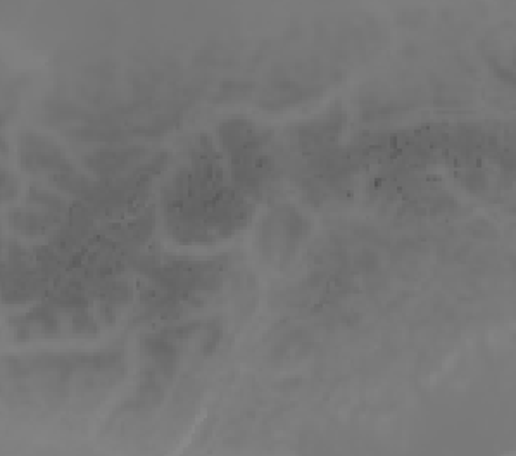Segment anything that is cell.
Returning a JSON list of instances; mask_svg holds the SVG:
<instances>
[{
	"label": "cell",
	"instance_id": "6da1fadb",
	"mask_svg": "<svg viewBox=\"0 0 516 456\" xmlns=\"http://www.w3.org/2000/svg\"><path fill=\"white\" fill-rule=\"evenodd\" d=\"M306 222L303 216L292 208H280L271 213L265 220L261 244L265 254L271 260L289 261L294 258L297 247L303 241L306 232Z\"/></svg>",
	"mask_w": 516,
	"mask_h": 456
},
{
	"label": "cell",
	"instance_id": "7a4b0ae2",
	"mask_svg": "<svg viewBox=\"0 0 516 456\" xmlns=\"http://www.w3.org/2000/svg\"><path fill=\"white\" fill-rule=\"evenodd\" d=\"M19 163L26 171L51 173L52 177L76 171L75 165L56 142L30 132L19 137Z\"/></svg>",
	"mask_w": 516,
	"mask_h": 456
},
{
	"label": "cell",
	"instance_id": "3957f363",
	"mask_svg": "<svg viewBox=\"0 0 516 456\" xmlns=\"http://www.w3.org/2000/svg\"><path fill=\"white\" fill-rule=\"evenodd\" d=\"M144 156L142 149L132 147H106L97 149L83 158L87 170L102 178H114L130 170Z\"/></svg>",
	"mask_w": 516,
	"mask_h": 456
},
{
	"label": "cell",
	"instance_id": "277c9868",
	"mask_svg": "<svg viewBox=\"0 0 516 456\" xmlns=\"http://www.w3.org/2000/svg\"><path fill=\"white\" fill-rule=\"evenodd\" d=\"M344 113H332L323 120L313 121L299 130V144L306 151H328L339 139L340 128H344Z\"/></svg>",
	"mask_w": 516,
	"mask_h": 456
},
{
	"label": "cell",
	"instance_id": "5b68a950",
	"mask_svg": "<svg viewBox=\"0 0 516 456\" xmlns=\"http://www.w3.org/2000/svg\"><path fill=\"white\" fill-rule=\"evenodd\" d=\"M61 220H63V216L52 215L47 211L16 209L13 213H9L11 227L19 234L26 235V237H38V235L54 232Z\"/></svg>",
	"mask_w": 516,
	"mask_h": 456
},
{
	"label": "cell",
	"instance_id": "8992f818",
	"mask_svg": "<svg viewBox=\"0 0 516 456\" xmlns=\"http://www.w3.org/2000/svg\"><path fill=\"white\" fill-rule=\"evenodd\" d=\"M28 201L33 206H38L42 211L52 213V215H68L70 209L63 197L57 196L52 190L44 189L40 185H33L30 192H28Z\"/></svg>",
	"mask_w": 516,
	"mask_h": 456
},
{
	"label": "cell",
	"instance_id": "52a82bcc",
	"mask_svg": "<svg viewBox=\"0 0 516 456\" xmlns=\"http://www.w3.org/2000/svg\"><path fill=\"white\" fill-rule=\"evenodd\" d=\"M18 190V178L14 177L13 173L2 171V201L7 203L9 199H14L16 194H18Z\"/></svg>",
	"mask_w": 516,
	"mask_h": 456
}]
</instances>
